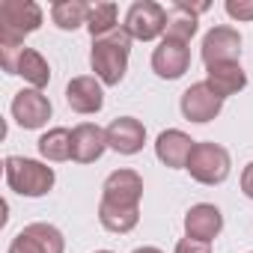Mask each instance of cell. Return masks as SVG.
<instances>
[{"instance_id": "2e32d148", "label": "cell", "mask_w": 253, "mask_h": 253, "mask_svg": "<svg viewBox=\"0 0 253 253\" xmlns=\"http://www.w3.org/2000/svg\"><path fill=\"white\" fill-rule=\"evenodd\" d=\"M194 146H197V140H191L185 131L167 128V131H161L158 140H155V155H158V161H161L164 167H170V170H185V167H188V158H191V152H194Z\"/></svg>"}, {"instance_id": "44dd1931", "label": "cell", "mask_w": 253, "mask_h": 253, "mask_svg": "<svg viewBox=\"0 0 253 253\" xmlns=\"http://www.w3.org/2000/svg\"><path fill=\"white\" fill-rule=\"evenodd\" d=\"M89 3L84 0H57L51 6V21L60 27V30H78L89 21Z\"/></svg>"}, {"instance_id": "4fadbf2b", "label": "cell", "mask_w": 253, "mask_h": 253, "mask_svg": "<svg viewBox=\"0 0 253 253\" xmlns=\"http://www.w3.org/2000/svg\"><path fill=\"white\" fill-rule=\"evenodd\" d=\"M66 101L75 113H98L104 107V84L95 75H78L66 84Z\"/></svg>"}, {"instance_id": "9a60e30c", "label": "cell", "mask_w": 253, "mask_h": 253, "mask_svg": "<svg viewBox=\"0 0 253 253\" xmlns=\"http://www.w3.org/2000/svg\"><path fill=\"white\" fill-rule=\"evenodd\" d=\"M107 149V134L95 122H81L72 128V161L78 164H92L104 155Z\"/></svg>"}, {"instance_id": "484cf974", "label": "cell", "mask_w": 253, "mask_h": 253, "mask_svg": "<svg viewBox=\"0 0 253 253\" xmlns=\"http://www.w3.org/2000/svg\"><path fill=\"white\" fill-rule=\"evenodd\" d=\"M241 191H244L247 200H253V161L241 170Z\"/></svg>"}, {"instance_id": "8fae6325", "label": "cell", "mask_w": 253, "mask_h": 253, "mask_svg": "<svg viewBox=\"0 0 253 253\" xmlns=\"http://www.w3.org/2000/svg\"><path fill=\"white\" fill-rule=\"evenodd\" d=\"M12 119L24 131H36L51 119V101L42 89H21L12 98Z\"/></svg>"}, {"instance_id": "d4e9b609", "label": "cell", "mask_w": 253, "mask_h": 253, "mask_svg": "<svg viewBox=\"0 0 253 253\" xmlns=\"http://www.w3.org/2000/svg\"><path fill=\"white\" fill-rule=\"evenodd\" d=\"M176 253H211V244H206V241H197V238H182L179 244H176Z\"/></svg>"}, {"instance_id": "4316f807", "label": "cell", "mask_w": 253, "mask_h": 253, "mask_svg": "<svg viewBox=\"0 0 253 253\" xmlns=\"http://www.w3.org/2000/svg\"><path fill=\"white\" fill-rule=\"evenodd\" d=\"M131 253H164V250H158V247H137V250H131Z\"/></svg>"}, {"instance_id": "ac0fdd59", "label": "cell", "mask_w": 253, "mask_h": 253, "mask_svg": "<svg viewBox=\"0 0 253 253\" xmlns=\"http://www.w3.org/2000/svg\"><path fill=\"white\" fill-rule=\"evenodd\" d=\"M197 27H200V15L194 12V6L188 0H176L167 12V39H176V42H188L197 36Z\"/></svg>"}, {"instance_id": "e0dca14e", "label": "cell", "mask_w": 253, "mask_h": 253, "mask_svg": "<svg viewBox=\"0 0 253 253\" xmlns=\"http://www.w3.org/2000/svg\"><path fill=\"white\" fill-rule=\"evenodd\" d=\"M206 84L211 86L214 95L229 98V95H238L247 86V75H244L241 63H217V66L206 69Z\"/></svg>"}, {"instance_id": "cb8c5ba5", "label": "cell", "mask_w": 253, "mask_h": 253, "mask_svg": "<svg viewBox=\"0 0 253 253\" xmlns=\"http://www.w3.org/2000/svg\"><path fill=\"white\" fill-rule=\"evenodd\" d=\"M223 9L232 21H253V0H226Z\"/></svg>"}, {"instance_id": "d6986e66", "label": "cell", "mask_w": 253, "mask_h": 253, "mask_svg": "<svg viewBox=\"0 0 253 253\" xmlns=\"http://www.w3.org/2000/svg\"><path fill=\"white\" fill-rule=\"evenodd\" d=\"M12 75H21V78L30 84V89H45V86L51 84V66H48V60H45L36 48H24V51L18 54Z\"/></svg>"}, {"instance_id": "8992f818", "label": "cell", "mask_w": 253, "mask_h": 253, "mask_svg": "<svg viewBox=\"0 0 253 253\" xmlns=\"http://www.w3.org/2000/svg\"><path fill=\"white\" fill-rule=\"evenodd\" d=\"M101 200L110 206H122V209H140L143 200V176L137 170H113L104 185H101Z\"/></svg>"}, {"instance_id": "3957f363", "label": "cell", "mask_w": 253, "mask_h": 253, "mask_svg": "<svg viewBox=\"0 0 253 253\" xmlns=\"http://www.w3.org/2000/svg\"><path fill=\"white\" fill-rule=\"evenodd\" d=\"M42 27V6L36 0H3L0 3V45H24Z\"/></svg>"}, {"instance_id": "5b68a950", "label": "cell", "mask_w": 253, "mask_h": 253, "mask_svg": "<svg viewBox=\"0 0 253 253\" xmlns=\"http://www.w3.org/2000/svg\"><path fill=\"white\" fill-rule=\"evenodd\" d=\"M125 33L137 42H152L167 33V9L155 0H137L125 12Z\"/></svg>"}, {"instance_id": "7402d4cb", "label": "cell", "mask_w": 253, "mask_h": 253, "mask_svg": "<svg viewBox=\"0 0 253 253\" xmlns=\"http://www.w3.org/2000/svg\"><path fill=\"white\" fill-rule=\"evenodd\" d=\"M36 146H39V155L45 161H54V164L72 161V131L69 128H51V131H45Z\"/></svg>"}, {"instance_id": "277c9868", "label": "cell", "mask_w": 253, "mask_h": 253, "mask_svg": "<svg viewBox=\"0 0 253 253\" xmlns=\"http://www.w3.org/2000/svg\"><path fill=\"white\" fill-rule=\"evenodd\" d=\"M194 182L200 185H223L229 179V170H232V158L229 152L220 146V143H211V140H203L194 146L191 158H188V167Z\"/></svg>"}, {"instance_id": "603a6c76", "label": "cell", "mask_w": 253, "mask_h": 253, "mask_svg": "<svg viewBox=\"0 0 253 253\" xmlns=\"http://www.w3.org/2000/svg\"><path fill=\"white\" fill-rule=\"evenodd\" d=\"M119 24H116V3H95L89 9V21H86V30L92 39H101L107 33H113Z\"/></svg>"}, {"instance_id": "ba28073f", "label": "cell", "mask_w": 253, "mask_h": 253, "mask_svg": "<svg viewBox=\"0 0 253 253\" xmlns=\"http://www.w3.org/2000/svg\"><path fill=\"white\" fill-rule=\"evenodd\" d=\"M66 238L54 223H27L9 244V253H63Z\"/></svg>"}, {"instance_id": "7c38bea8", "label": "cell", "mask_w": 253, "mask_h": 253, "mask_svg": "<svg viewBox=\"0 0 253 253\" xmlns=\"http://www.w3.org/2000/svg\"><path fill=\"white\" fill-rule=\"evenodd\" d=\"M107 149L119 152V155H137L146 143V125L134 116H116L107 128Z\"/></svg>"}, {"instance_id": "f1b7e54d", "label": "cell", "mask_w": 253, "mask_h": 253, "mask_svg": "<svg viewBox=\"0 0 253 253\" xmlns=\"http://www.w3.org/2000/svg\"><path fill=\"white\" fill-rule=\"evenodd\" d=\"M250 253H253V250H250Z\"/></svg>"}, {"instance_id": "83f0119b", "label": "cell", "mask_w": 253, "mask_h": 253, "mask_svg": "<svg viewBox=\"0 0 253 253\" xmlns=\"http://www.w3.org/2000/svg\"><path fill=\"white\" fill-rule=\"evenodd\" d=\"M95 253H113V250H95Z\"/></svg>"}, {"instance_id": "52a82bcc", "label": "cell", "mask_w": 253, "mask_h": 253, "mask_svg": "<svg viewBox=\"0 0 253 253\" xmlns=\"http://www.w3.org/2000/svg\"><path fill=\"white\" fill-rule=\"evenodd\" d=\"M200 57H203L206 69L217 66V63H238V57H241V33L235 27H229V24L211 27L203 36Z\"/></svg>"}, {"instance_id": "30bf717a", "label": "cell", "mask_w": 253, "mask_h": 253, "mask_svg": "<svg viewBox=\"0 0 253 253\" xmlns=\"http://www.w3.org/2000/svg\"><path fill=\"white\" fill-rule=\"evenodd\" d=\"M191 69V48L188 42H176V39H161L158 48L152 51V72L164 81H179L185 72Z\"/></svg>"}, {"instance_id": "ffe728a7", "label": "cell", "mask_w": 253, "mask_h": 253, "mask_svg": "<svg viewBox=\"0 0 253 253\" xmlns=\"http://www.w3.org/2000/svg\"><path fill=\"white\" fill-rule=\"evenodd\" d=\"M140 220V209H122V206H110V203H98V223L107 229V232H116V235H125L131 232Z\"/></svg>"}, {"instance_id": "9c48e42d", "label": "cell", "mask_w": 253, "mask_h": 253, "mask_svg": "<svg viewBox=\"0 0 253 253\" xmlns=\"http://www.w3.org/2000/svg\"><path fill=\"white\" fill-rule=\"evenodd\" d=\"M179 107H182V116H185L188 122L206 125V122H211V119L220 116V110H223V98L214 95L211 86H209L206 81H200V84H191V86L182 92Z\"/></svg>"}, {"instance_id": "6da1fadb", "label": "cell", "mask_w": 253, "mask_h": 253, "mask_svg": "<svg viewBox=\"0 0 253 253\" xmlns=\"http://www.w3.org/2000/svg\"><path fill=\"white\" fill-rule=\"evenodd\" d=\"M131 36L125 33V27L119 24L113 33L101 36V39H92V48H89V66L95 72V78L104 84V86H119L125 72H128V54H131Z\"/></svg>"}, {"instance_id": "5bb4252c", "label": "cell", "mask_w": 253, "mask_h": 253, "mask_svg": "<svg viewBox=\"0 0 253 253\" xmlns=\"http://www.w3.org/2000/svg\"><path fill=\"white\" fill-rule=\"evenodd\" d=\"M223 229V214L217 206L211 203H197L185 211V235L188 238H197V241H206L211 244Z\"/></svg>"}, {"instance_id": "7a4b0ae2", "label": "cell", "mask_w": 253, "mask_h": 253, "mask_svg": "<svg viewBox=\"0 0 253 253\" xmlns=\"http://www.w3.org/2000/svg\"><path fill=\"white\" fill-rule=\"evenodd\" d=\"M3 173H6L9 191H15L18 197H33V200L45 197L57 182L54 167L36 158H24V155H9L3 161Z\"/></svg>"}]
</instances>
